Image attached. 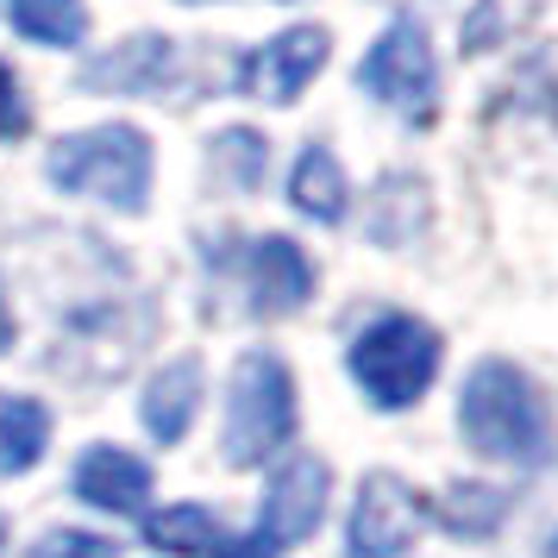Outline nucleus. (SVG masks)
Instances as JSON below:
<instances>
[{
    "instance_id": "4468645a",
    "label": "nucleus",
    "mask_w": 558,
    "mask_h": 558,
    "mask_svg": "<svg viewBox=\"0 0 558 558\" xmlns=\"http://www.w3.org/2000/svg\"><path fill=\"white\" fill-rule=\"evenodd\" d=\"M51 446V414L32 396H0V477H26Z\"/></svg>"
},
{
    "instance_id": "dca6fc26",
    "label": "nucleus",
    "mask_w": 558,
    "mask_h": 558,
    "mask_svg": "<svg viewBox=\"0 0 558 558\" xmlns=\"http://www.w3.org/2000/svg\"><path fill=\"white\" fill-rule=\"evenodd\" d=\"M7 20H13V32H26L32 45H82L88 7L82 0H13Z\"/></svg>"
},
{
    "instance_id": "1a4fd4ad",
    "label": "nucleus",
    "mask_w": 558,
    "mask_h": 558,
    "mask_svg": "<svg viewBox=\"0 0 558 558\" xmlns=\"http://www.w3.org/2000/svg\"><path fill=\"white\" fill-rule=\"evenodd\" d=\"M239 270H245V289H252L257 314H295L314 295V264L282 232H264L252 245H239Z\"/></svg>"
},
{
    "instance_id": "f8f14e48",
    "label": "nucleus",
    "mask_w": 558,
    "mask_h": 558,
    "mask_svg": "<svg viewBox=\"0 0 558 558\" xmlns=\"http://www.w3.org/2000/svg\"><path fill=\"white\" fill-rule=\"evenodd\" d=\"M195 414H202V364L177 357L145 389V433H151L157 446H177L182 433L195 427Z\"/></svg>"
},
{
    "instance_id": "2eb2a0df",
    "label": "nucleus",
    "mask_w": 558,
    "mask_h": 558,
    "mask_svg": "<svg viewBox=\"0 0 558 558\" xmlns=\"http://www.w3.org/2000/svg\"><path fill=\"white\" fill-rule=\"evenodd\" d=\"M145 546L157 553H177V558H202L220 546V521L207 508L182 502V508H163V514H145Z\"/></svg>"
},
{
    "instance_id": "5701e85b",
    "label": "nucleus",
    "mask_w": 558,
    "mask_h": 558,
    "mask_svg": "<svg viewBox=\"0 0 558 558\" xmlns=\"http://www.w3.org/2000/svg\"><path fill=\"white\" fill-rule=\"evenodd\" d=\"M0 546H7V527H0Z\"/></svg>"
},
{
    "instance_id": "9d476101",
    "label": "nucleus",
    "mask_w": 558,
    "mask_h": 558,
    "mask_svg": "<svg viewBox=\"0 0 558 558\" xmlns=\"http://www.w3.org/2000/svg\"><path fill=\"white\" fill-rule=\"evenodd\" d=\"M170 82H177V38H151V32L82 63V88L95 95H163Z\"/></svg>"
},
{
    "instance_id": "4be33fe9",
    "label": "nucleus",
    "mask_w": 558,
    "mask_h": 558,
    "mask_svg": "<svg viewBox=\"0 0 558 558\" xmlns=\"http://www.w3.org/2000/svg\"><path fill=\"white\" fill-rule=\"evenodd\" d=\"M13 345V314H7V302H0V352Z\"/></svg>"
},
{
    "instance_id": "6ab92c4d",
    "label": "nucleus",
    "mask_w": 558,
    "mask_h": 558,
    "mask_svg": "<svg viewBox=\"0 0 558 558\" xmlns=\"http://www.w3.org/2000/svg\"><path fill=\"white\" fill-rule=\"evenodd\" d=\"M32 558H120V553L107 546L101 533H76V527H63V533H45V539L32 546Z\"/></svg>"
},
{
    "instance_id": "39448f33",
    "label": "nucleus",
    "mask_w": 558,
    "mask_h": 558,
    "mask_svg": "<svg viewBox=\"0 0 558 558\" xmlns=\"http://www.w3.org/2000/svg\"><path fill=\"white\" fill-rule=\"evenodd\" d=\"M357 82L377 95L383 107H396L408 120H433V101H439V63L427 51V32L421 20H396L383 32L371 57L357 63Z\"/></svg>"
},
{
    "instance_id": "20e7f679",
    "label": "nucleus",
    "mask_w": 558,
    "mask_h": 558,
    "mask_svg": "<svg viewBox=\"0 0 558 558\" xmlns=\"http://www.w3.org/2000/svg\"><path fill=\"white\" fill-rule=\"evenodd\" d=\"M295 433V383L277 352H245L232 371V402H227V458L239 471H252L264 458L289 446Z\"/></svg>"
},
{
    "instance_id": "9b49d317",
    "label": "nucleus",
    "mask_w": 558,
    "mask_h": 558,
    "mask_svg": "<svg viewBox=\"0 0 558 558\" xmlns=\"http://www.w3.org/2000/svg\"><path fill=\"white\" fill-rule=\"evenodd\" d=\"M76 496L88 508H101V514H138L145 496H151V471L120 446H95L76 464Z\"/></svg>"
},
{
    "instance_id": "412c9836",
    "label": "nucleus",
    "mask_w": 558,
    "mask_h": 558,
    "mask_svg": "<svg viewBox=\"0 0 558 558\" xmlns=\"http://www.w3.org/2000/svg\"><path fill=\"white\" fill-rule=\"evenodd\" d=\"M214 558H264L252 546V539H220V546H214Z\"/></svg>"
},
{
    "instance_id": "6e6552de",
    "label": "nucleus",
    "mask_w": 558,
    "mask_h": 558,
    "mask_svg": "<svg viewBox=\"0 0 558 558\" xmlns=\"http://www.w3.org/2000/svg\"><path fill=\"white\" fill-rule=\"evenodd\" d=\"M327 45H332V38H327L320 26H289L282 38L257 45V51L239 63V88H245L252 101L289 107V101L307 88V82H314V70L327 63Z\"/></svg>"
},
{
    "instance_id": "aec40b11",
    "label": "nucleus",
    "mask_w": 558,
    "mask_h": 558,
    "mask_svg": "<svg viewBox=\"0 0 558 558\" xmlns=\"http://www.w3.org/2000/svg\"><path fill=\"white\" fill-rule=\"evenodd\" d=\"M26 126H32V113H26V101H20V82L0 63V138H26Z\"/></svg>"
},
{
    "instance_id": "f257e3e1",
    "label": "nucleus",
    "mask_w": 558,
    "mask_h": 558,
    "mask_svg": "<svg viewBox=\"0 0 558 558\" xmlns=\"http://www.w3.org/2000/svg\"><path fill=\"white\" fill-rule=\"evenodd\" d=\"M458 427L483 458H508V464H539L546 439H553V414L539 402L527 371H514L508 357H483L464 377L458 396Z\"/></svg>"
},
{
    "instance_id": "f3484780",
    "label": "nucleus",
    "mask_w": 558,
    "mask_h": 558,
    "mask_svg": "<svg viewBox=\"0 0 558 558\" xmlns=\"http://www.w3.org/2000/svg\"><path fill=\"white\" fill-rule=\"evenodd\" d=\"M508 496L502 489H489V483H464V489H452L446 502H439V521L452 533H471V539H483V533L502 521Z\"/></svg>"
},
{
    "instance_id": "f03ea898",
    "label": "nucleus",
    "mask_w": 558,
    "mask_h": 558,
    "mask_svg": "<svg viewBox=\"0 0 558 558\" xmlns=\"http://www.w3.org/2000/svg\"><path fill=\"white\" fill-rule=\"evenodd\" d=\"M45 170L70 195H95V202L120 207V214H138L145 195H151V138L138 126L70 132V138H57Z\"/></svg>"
},
{
    "instance_id": "0eeeda50",
    "label": "nucleus",
    "mask_w": 558,
    "mask_h": 558,
    "mask_svg": "<svg viewBox=\"0 0 558 558\" xmlns=\"http://www.w3.org/2000/svg\"><path fill=\"white\" fill-rule=\"evenodd\" d=\"M414 533H421V496L396 471H371L352 502V527H345L352 558H402Z\"/></svg>"
},
{
    "instance_id": "ddd939ff",
    "label": "nucleus",
    "mask_w": 558,
    "mask_h": 558,
    "mask_svg": "<svg viewBox=\"0 0 558 558\" xmlns=\"http://www.w3.org/2000/svg\"><path fill=\"white\" fill-rule=\"evenodd\" d=\"M289 202L295 214L307 220H320V227H339L345 220V177H339V157L327 145H307L295 157V170H289Z\"/></svg>"
},
{
    "instance_id": "a211bd4d",
    "label": "nucleus",
    "mask_w": 558,
    "mask_h": 558,
    "mask_svg": "<svg viewBox=\"0 0 558 558\" xmlns=\"http://www.w3.org/2000/svg\"><path fill=\"white\" fill-rule=\"evenodd\" d=\"M214 157H220V163H227L232 170V182H239V189H252L257 177H264V138H257V132H245V126H232L227 138H220V145H214Z\"/></svg>"
},
{
    "instance_id": "7ed1b4c3",
    "label": "nucleus",
    "mask_w": 558,
    "mask_h": 558,
    "mask_svg": "<svg viewBox=\"0 0 558 558\" xmlns=\"http://www.w3.org/2000/svg\"><path fill=\"white\" fill-rule=\"evenodd\" d=\"M352 377L364 389V402L383 414L414 408L421 389L439 377V332L414 314H383L352 339Z\"/></svg>"
},
{
    "instance_id": "423d86ee",
    "label": "nucleus",
    "mask_w": 558,
    "mask_h": 558,
    "mask_svg": "<svg viewBox=\"0 0 558 558\" xmlns=\"http://www.w3.org/2000/svg\"><path fill=\"white\" fill-rule=\"evenodd\" d=\"M327 483H332V471H327L314 452L289 458L277 477H270V496H264V508H257V533H252L257 553L270 558V553L302 546L307 533L320 527V514H327Z\"/></svg>"
}]
</instances>
